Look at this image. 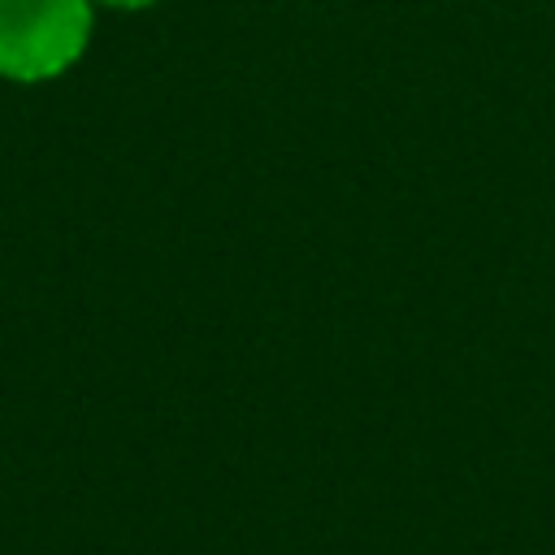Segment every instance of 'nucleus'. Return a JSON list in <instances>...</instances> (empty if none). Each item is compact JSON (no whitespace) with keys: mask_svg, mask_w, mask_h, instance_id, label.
Instances as JSON below:
<instances>
[{"mask_svg":"<svg viewBox=\"0 0 555 555\" xmlns=\"http://www.w3.org/2000/svg\"><path fill=\"white\" fill-rule=\"evenodd\" d=\"M100 4H113V9H147L156 0H100Z\"/></svg>","mask_w":555,"mask_h":555,"instance_id":"f03ea898","label":"nucleus"},{"mask_svg":"<svg viewBox=\"0 0 555 555\" xmlns=\"http://www.w3.org/2000/svg\"><path fill=\"white\" fill-rule=\"evenodd\" d=\"M91 43V0H0V78L48 82Z\"/></svg>","mask_w":555,"mask_h":555,"instance_id":"f257e3e1","label":"nucleus"}]
</instances>
